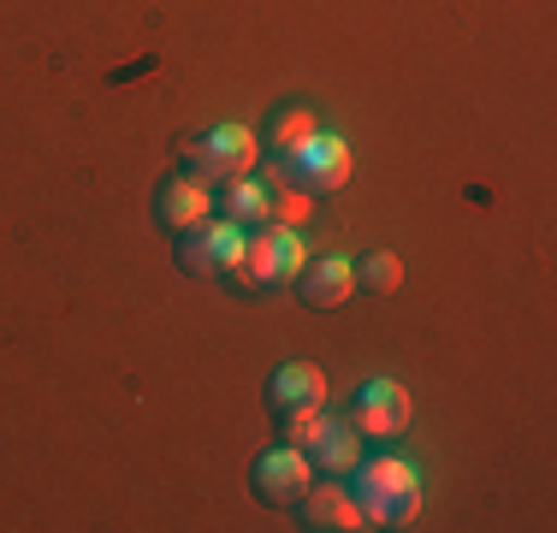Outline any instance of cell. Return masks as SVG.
I'll return each instance as SVG.
<instances>
[{
  "label": "cell",
  "mask_w": 557,
  "mask_h": 533,
  "mask_svg": "<svg viewBox=\"0 0 557 533\" xmlns=\"http://www.w3.org/2000/svg\"><path fill=\"white\" fill-rule=\"evenodd\" d=\"M344 486L362 504L368 528H409L421 516V469L409 457H362Z\"/></svg>",
  "instance_id": "obj_1"
},
{
  "label": "cell",
  "mask_w": 557,
  "mask_h": 533,
  "mask_svg": "<svg viewBox=\"0 0 557 533\" xmlns=\"http://www.w3.org/2000/svg\"><path fill=\"white\" fill-rule=\"evenodd\" d=\"M309 261V237L297 225H278V220H261L249 225V249H244V266H237L225 285L232 290H278L302 273Z\"/></svg>",
  "instance_id": "obj_2"
},
{
  "label": "cell",
  "mask_w": 557,
  "mask_h": 533,
  "mask_svg": "<svg viewBox=\"0 0 557 533\" xmlns=\"http://www.w3.org/2000/svg\"><path fill=\"white\" fill-rule=\"evenodd\" d=\"M244 249H249V225L225 220V213L220 220L208 213L202 225L178 232L172 261H178V273H190V278H232L237 266H244Z\"/></svg>",
  "instance_id": "obj_3"
},
{
  "label": "cell",
  "mask_w": 557,
  "mask_h": 533,
  "mask_svg": "<svg viewBox=\"0 0 557 533\" xmlns=\"http://www.w3.org/2000/svg\"><path fill=\"white\" fill-rule=\"evenodd\" d=\"M184 166L202 172L208 184L244 178V172L261 166V137L249 125H214V131H202V137L184 142Z\"/></svg>",
  "instance_id": "obj_4"
},
{
  "label": "cell",
  "mask_w": 557,
  "mask_h": 533,
  "mask_svg": "<svg viewBox=\"0 0 557 533\" xmlns=\"http://www.w3.org/2000/svg\"><path fill=\"white\" fill-rule=\"evenodd\" d=\"M409 416H416V404H409V392L397 380H386V373L362 380L356 397L344 404V421H350L362 438H397L409 426Z\"/></svg>",
  "instance_id": "obj_5"
},
{
  "label": "cell",
  "mask_w": 557,
  "mask_h": 533,
  "mask_svg": "<svg viewBox=\"0 0 557 533\" xmlns=\"http://www.w3.org/2000/svg\"><path fill=\"white\" fill-rule=\"evenodd\" d=\"M309 486H314V462L302 457L297 445H285V438H278L273 450H261L256 469H249V492H256L268 510H290Z\"/></svg>",
  "instance_id": "obj_6"
},
{
  "label": "cell",
  "mask_w": 557,
  "mask_h": 533,
  "mask_svg": "<svg viewBox=\"0 0 557 533\" xmlns=\"http://www.w3.org/2000/svg\"><path fill=\"white\" fill-rule=\"evenodd\" d=\"M278 172H285L290 184H302L309 196H326V190H344V184H350L356 160H350V142H344L338 131H314L309 149L297 160H278Z\"/></svg>",
  "instance_id": "obj_7"
},
{
  "label": "cell",
  "mask_w": 557,
  "mask_h": 533,
  "mask_svg": "<svg viewBox=\"0 0 557 533\" xmlns=\"http://www.w3.org/2000/svg\"><path fill=\"white\" fill-rule=\"evenodd\" d=\"M297 528H309V533H356V528H368V516H362V504L350 498V486L344 480H333V474H314V486L302 492L297 504Z\"/></svg>",
  "instance_id": "obj_8"
},
{
  "label": "cell",
  "mask_w": 557,
  "mask_h": 533,
  "mask_svg": "<svg viewBox=\"0 0 557 533\" xmlns=\"http://www.w3.org/2000/svg\"><path fill=\"white\" fill-rule=\"evenodd\" d=\"M208 213H214V184H208L202 172H190V166H178L161 190H154V225H166L172 237L190 232V225H202Z\"/></svg>",
  "instance_id": "obj_9"
},
{
  "label": "cell",
  "mask_w": 557,
  "mask_h": 533,
  "mask_svg": "<svg viewBox=\"0 0 557 533\" xmlns=\"http://www.w3.org/2000/svg\"><path fill=\"white\" fill-rule=\"evenodd\" d=\"M290 285H297V297L309 302V309H321V314L344 309V302L356 297V256H309Z\"/></svg>",
  "instance_id": "obj_10"
},
{
  "label": "cell",
  "mask_w": 557,
  "mask_h": 533,
  "mask_svg": "<svg viewBox=\"0 0 557 533\" xmlns=\"http://www.w3.org/2000/svg\"><path fill=\"white\" fill-rule=\"evenodd\" d=\"M268 409L278 421L309 416V409H326V373L314 362H278L273 380H268Z\"/></svg>",
  "instance_id": "obj_11"
},
{
  "label": "cell",
  "mask_w": 557,
  "mask_h": 533,
  "mask_svg": "<svg viewBox=\"0 0 557 533\" xmlns=\"http://www.w3.org/2000/svg\"><path fill=\"white\" fill-rule=\"evenodd\" d=\"M302 457L314 462V474H333V480H338V474H350L356 462H362V433H356L344 416H326L321 433L302 445Z\"/></svg>",
  "instance_id": "obj_12"
},
{
  "label": "cell",
  "mask_w": 557,
  "mask_h": 533,
  "mask_svg": "<svg viewBox=\"0 0 557 533\" xmlns=\"http://www.w3.org/2000/svg\"><path fill=\"white\" fill-rule=\"evenodd\" d=\"M314 131H321V119L309 107H278L268 119V131H261V149H273V160H297L314 142Z\"/></svg>",
  "instance_id": "obj_13"
},
{
  "label": "cell",
  "mask_w": 557,
  "mask_h": 533,
  "mask_svg": "<svg viewBox=\"0 0 557 533\" xmlns=\"http://www.w3.org/2000/svg\"><path fill=\"white\" fill-rule=\"evenodd\" d=\"M268 202H273V190H268L261 172L225 178V190H220V213H225V220H237V225H261V220H268Z\"/></svg>",
  "instance_id": "obj_14"
},
{
  "label": "cell",
  "mask_w": 557,
  "mask_h": 533,
  "mask_svg": "<svg viewBox=\"0 0 557 533\" xmlns=\"http://www.w3.org/2000/svg\"><path fill=\"white\" fill-rule=\"evenodd\" d=\"M397 285H404V261H397L392 249H368V256H356V290L392 297Z\"/></svg>",
  "instance_id": "obj_15"
}]
</instances>
